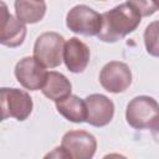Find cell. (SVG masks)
Instances as JSON below:
<instances>
[{"mask_svg": "<svg viewBox=\"0 0 159 159\" xmlns=\"http://www.w3.org/2000/svg\"><path fill=\"white\" fill-rule=\"evenodd\" d=\"M142 15L138 9L127 1L102 14V29L97 35L103 42H117L133 32L140 24Z\"/></svg>", "mask_w": 159, "mask_h": 159, "instance_id": "1", "label": "cell"}, {"mask_svg": "<svg viewBox=\"0 0 159 159\" xmlns=\"http://www.w3.org/2000/svg\"><path fill=\"white\" fill-rule=\"evenodd\" d=\"M65 39L62 35L47 31L41 34L34 45V58L45 68L58 67L63 61Z\"/></svg>", "mask_w": 159, "mask_h": 159, "instance_id": "2", "label": "cell"}, {"mask_svg": "<svg viewBox=\"0 0 159 159\" xmlns=\"http://www.w3.org/2000/svg\"><path fill=\"white\" fill-rule=\"evenodd\" d=\"M66 26L78 35H98L102 29V14L83 4L76 5L66 15Z\"/></svg>", "mask_w": 159, "mask_h": 159, "instance_id": "3", "label": "cell"}, {"mask_svg": "<svg viewBox=\"0 0 159 159\" xmlns=\"http://www.w3.org/2000/svg\"><path fill=\"white\" fill-rule=\"evenodd\" d=\"M1 112L2 120L15 118L16 120H25L32 112V98L30 94L19 88H1Z\"/></svg>", "mask_w": 159, "mask_h": 159, "instance_id": "4", "label": "cell"}, {"mask_svg": "<svg viewBox=\"0 0 159 159\" xmlns=\"http://www.w3.org/2000/svg\"><path fill=\"white\" fill-rule=\"evenodd\" d=\"M159 116V103L149 96H137L125 109L127 123L134 129L149 128L153 120Z\"/></svg>", "mask_w": 159, "mask_h": 159, "instance_id": "5", "label": "cell"}, {"mask_svg": "<svg viewBox=\"0 0 159 159\" xmlns=\"http://www.w3.org/2000/svg\"><path fill=\"white\" fill-rule=\"evenodd\" d=\"M61 147L70 159H92L97 150V139L86 130H70L63 134Z\"/></svg>", "mask_w": 159, "mask_h": 159, "instance_id": "6", "label": "cell"}, {"mask_svg": "<svg viewBox=\"0 0 159 159\" xmlns=\"http://www.w3.org/2000/svg\"><path fill=\"white\" fill-rule=\"evenodd\" d=\"M99 83L111 93H122L132 83V71L124 62L111 61L102 67L99 72Z\"/></svg>", "mask_w": 159, "mask_h": 159, "instance_id": "7", "label": "cell"}, {"mask_svg": "<svg viewBox=\"0 0 159 159\" xmlns=\"http://www.w3.org/2000/svg\"><path fill=\"white\" fill-rule=\"evenodd\" d=\"M17 82L26 89L39 91L42 89L48 72L42 65H40L34 57H22L15 66L14 70Z\"/></svg>", "mask_w": 159, "mask_h": 159, "instance_id": "8", "label": "cell"}, {"mask_svg": "<svg viewBox=\"0 0 159 159\" xmlns=\"http://www.w3.org/2000/svg\"><path fill=\"white\" fill-rule=\"evenodd\" d=\"M87 107V123L93 127L107 125L114 116V103L107 96L93 93L84 98Z\"/></svg>", "mask_w": 159, "mask_h": 159, "instance_id": "9", "label": "cell"}, {"mask_svg": "<svg viewBox=\"0 0 159 159\" xmlns=\"http://www.w3.org/2000/svg\"><path fill=\"white\" fill-rule=\"evenodd\" d=\"M1 5V27H0V42L6 47H17L22 45L26 37V26L17 17L9 14L6 4L4 1Z\"/></svg>", "mask_w": 159, "mask_h": 159, "instance_id": "10", "label": "cell"}, {"mask_svg": "<svg viewBox=\"0 0 159 159\" xmlns=\"http://www.w3.org/2000/svg\"><path fill=\"white\" fill-rule=\"evenodd\" d=\"M89 48L77 37H71L65 43L63 51V62L67 70L72 73L83 72L89 62Z\"/></svg>", "mask_w": 159, "mask_h": 159, "instance_id": "11", "label": "cell"}, {"mask_svg": "<svg viewBox=\"0 0 159 159\" xmlns=\"http://www.w3.org/2000/svg\"><path fill=\"white\" fill-rule=\"evenodd\" d=\"M71 91H72V84L68 81V78L65 75L56 71L48 72L46 83L41 89L43 96L53 101L55 103L71 96Z\"/></svg>", "mask_w": 159, "mask_h": 159, "instance_id": "12", "label": "cell"}, {"mask_svg": "<svg viewBox=\"0 0 159 159\" xmlns=\"http://www.w3.org/2000/svg\"><path fill=\"white\" fill-rule=\"evenodd\" d=\"M57 112L70 122L83 123L87 120V107L84 99L76 94H71L67 98L56 103Z\"/></svg>", "mask_w": 159, "mask_h": 159, "instance_id": "13", "label": "cell"}, {"mask_svg": "<svg viewBox=\"0 0 159 159\" xmlns=\"http://www.w3.org/2000/svg\"><path fill=\"white\" fill-rule=\"evenodd\" d=\"M16 17L24 24H36L42 20L46 12L45 1L17 0L14 2Z\"/></svg>", "mask_w": 159, "mask_h": 159, "instance_id": "14", "label": "cell"}, {"mask_svg": "<svg viewBox=\"0 0 159 159\" xmlns=\"http://www.w3.org/2000/svg\"><path fill=\"white\" fill-rule=\"evenodd\" d=\"M144 45L150 56L159 57V20L152 21L144 30Z\"/></svg>", "mask_w": 159, "mask_h": 159, "instance_id": "15", "label": "cell"}, {"mask_svg": "<svg viewBox=\"0 0 159 159\" xmlns=\"http://www.w3.org/2000/svg\"><path fill=\"white\" fill-rule=\"evenodd\" d=\"M132 4L138 9L139 14L143 16H150L153 15L157 10H159V2L158 1H142V0H135L132 1Z\"/></svg>", "mask_w": 159, "mask_h": 159, "instance_id": "16", "label": "cell"}, {"mask_svg": "<svg viewBox=\"0 0 159 159\" xmlns=\"http://www.w3.org/2000/svg\"><path fill=\"white\" fill-rule=\"evenodd\" d=\"M42 159H70V157L62 147H56L51 152H48Z\"/></svg>", "mask_w": 159, "mask_h": 159, "instance_id": "17", "label": "cell"}, {"mask_svg": "<svg viewBox=\"0 0 159 159\" xmlns=\"http://www.w3.org/2000/svg\"><path fill=\"white\" fill-rule=\"evenodd\" d=\"M149 129H150V133H152V137H153L154 142L159 144V116L153 120Z\"/></svg>", "mask_w": 159, "mask_h": 159, "instance_id": "18", "label": "cell"}, {"mask_svg": "<svg viewBox=\"0 0 159 159\" xmlns=\"http://www.w3.org/2000/svg\"><path fill=\"white\" fill-rule=\"evenodd\" d=\"M102 159H127V158L122 154H118V153H109V154L104 155Z\"/></svg>", "mask_w": 159, "mask_h": 159, "instance_id": "19", "label": "cell"}]
</instances>
